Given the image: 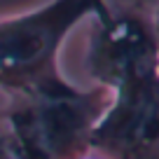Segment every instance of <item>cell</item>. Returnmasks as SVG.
Listing matches in <instances>:
<instances>
[{
  "label": "cell",
  "mask_w": 159,
  "mask_h": 159,
  "mask_svg": "<svg viewBox=\"0 0 159 159\" xmlns=\"http://www.w3.org/2000/svg\"><path fill=\"white\" fill-rule=\"evenodd\" d=\"M91 150L110 159H148L159 152V70L112 89L91 134Z\"/></svg>",
  "instance_id": "277c9868"
},
{
  "label": "cell",
  "mask_w": 159,
  "mask_h": 159,
  "mask_svg": "<svg viewBox=\"0 0 159 159\" xmlns=\"http://www.w3.org/2000/svg\"><path fill=\"white\" fill-rule=\"evenodd\" d=\"M87 68L98 87L117 89L129 80L159 70V47L150 14L138 5L122 7L105 19H94Z\"/></svg>",
  "instance_id": "3957f363"
},
{
  "label": "cell",
  "mask_w": 159,
  "mask_h": 159,
  "mask_svg": "<svg viewBox=\"0 0 159 159\" xmlns=\"http://www.w3.org/2000/svg\"><path fill=\"white\" fill-rule=\"evenodd\" d=\"M80 159H110V157H105V154H101V152H94V150H89L84 157H80Z\"/></svg>",
  "instance_id": "8992f818"
},
{
  "label": "cell",
  "mask_w": 159,
  "mask_h": 159,
  "mask_svg": "<svg viewBox=\"0 0 159 159\" xmlns=\"http://www.w3.org/2000/svg\"><path fill=\"white\" fill-rule=\"evenodd\" d=\"M105 87H66L16 96L5 115V134L16 159H80L91 150V134L108 110Z\"/></svg>",
  "instance_id": "7a4b0ae2"
},
{
  "label": "cell",
  "mask_w": 159,
  "mask_h": 159,
  "mask_svg": "<svg viewBox=\"0 0 159 159\" xmlns=\"http://www.w3.org/2000/svg\"><path fill=\"white\" fill-rule=\"evenodd\" d=\"M105 0H54L30 14L0 21V87L14 96L70 87L59 70V52L82 19H105Z\"/></svg>",
  "instance_id": "6da1fadb"
},
{
  "label": "cell",
  "mask_w": 159,
  "mask_h": 159,
  "mask_svg": "<svg viewBox=\"0 0 159 159\" xmlns=\"http://www.w3.org/2000/svg\"><path fill=\"white\" fill-rule=\"evenodd\" d=\"M152 19V30H154V38H157V47H159V7L154 10V14H150Z\"/></svg>",
  "instance_id": "5b68a950"
}]
</instances>
